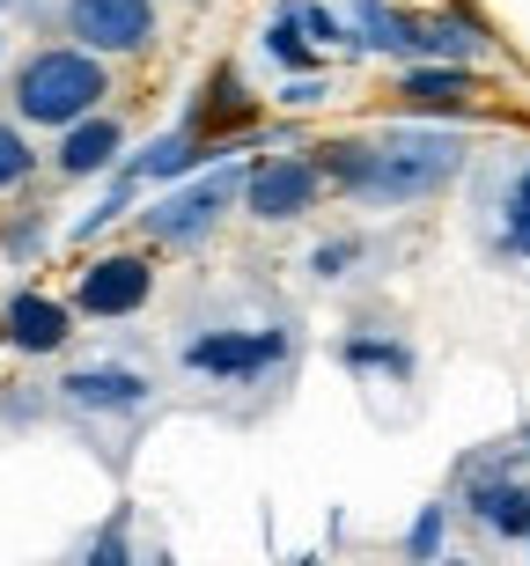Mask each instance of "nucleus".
Returning <instances> with one entry per match:
<instances>
[{"label":"nucleus","mask_w":530,"mask_h":566,"mask_svg":"<svg viewBox=\"0 0 530 566\" xmlns=\"http://www.w3.org/2000/svg\"><path fill=\"white\" fill-rule=\"evenodd\" d=\"M318 199H324L318 155H251V169H243V213L266 221V229H288L302 213H318Z\"/></svg>","instance_id":"nucleus-4"},{"label":"nucleus","mask_w":530,"mask_h":566,"mask_svg":"<svg viewBox=\"0 0 530 566\" xmlns=\"http://www.w3.org/2000/svg\"><path fill=\"white\" fill-rule=\"evenodd\" d=\"M471 163V140L457 126H427V118H391L368 133V177H361V207H427L443 199Z\"/></svg>","instance_id":"nucleus-1"},{"label":"nucleus","mask_w":530,"mask_h":566,"mask_svg":"<svg viewBox=\"0 0 530 566\" xmlns=\"http://www.w3.org/2000/svg\"><path fill=\"white\" fill-rule=\"evenodd\" d=\"M0 346H8V338H0Z\"/></svg>","instance_id":"nucleus-31"},{"label":"nucleus","mask_w":530,"mask_h":566,"mask_svg":"<svg viewBox=\"0 0 530 566\" xmlns=\"http://www.w3.org/2000/svg\"><path fill=\"white\" fill-rule=\"evenodd\" d=\"M126 163V126L111 118V111H96V118H82V126H66L60 147H52V169L60 177H111V169Z\"/></svg>","instance_id":"nucleus-13"},{"label":"nucleus","mask_w":530,"mask_h":566,"mask_svg":"<svg viewBox=\"0 0 530 566\" xmlns=\"http://www.w3.org/2000/svg\"><path fill=\"white\" fill-rule=\"evenodd\" d=\"M354 38L361 52H383L398 66H420V15L391 8V0H354Z\"/></svg>","instance_id":"nucleus-14"},{"label":"nucleus","mask_w":530,"mask_h":566,"mask_svg":"<svg viewBox=\"0 0 530 566\" xmlns=\"http://www.w3.org/2000/svg\"><path fill=\"white\" fill-rule=\"evenodd\" d=\"M420 60H435V66L487 60V30H479L471 15H457V8H427L420 15Z\"/></svg>","instance_id":"nucleus-16"},{"label":"nucleus","mask_w":530,"mask_h":566,"mask_svg":"<svg viewBox=\"0 0 530 566\" xmlns=\"http://www.w3.org/2000/svg\"><path fill=\"white\" fill-rule=\"evenodd\" d=\"M324 96H332L324 74H295V82H280V104H288V111H310V104H324Z\"/></svg>","instance_id":"nucleus-26"},{"label":"nucleus","mask_w":530,"mask_h":566,"mask_svg":"<svg viewBox=\"0 0 530 566\" xmlns=\"http://www.w3.org/2000/svg\"><path fill=\"white\" fill-rule=\"evenodd\" d=\"M30 177H38V147H30V133H22L15 118H0V199L22 191Z\"/></svg>","instance_id":"nucleus-23"},{"label":"nucleus","mask_w":530,"mask_h":566,"mask_svg":"<svg viewBox=\"0 0 530 566\" xmlns=\"http://www.w3.org/2000/svg\"><path fill=\"white\" fill-rule=\"evenodd\" d=\"M66 38L96 60H133L155 44V0H66Z\"/></svg>","instance_id":"nucleus-6"},{"label":"nucleus","mask_w":530,"mask_h":566,"mask_svg":"<svg viewBox=\"0 0 530 566\" xmlns=\"http://www.w3.org/2000/svg\"><path fill=\"white\" fill-rule=\"evenodd\" d=\"M141 191H148V185L133 177V163H118V169H111V191H104V199H96V207H89V213H82V221H74L66 235H74V243H89V235H104L111 221H126V213H133V199H141Z\"/></svg>","instance_id":"nucleus-20"},{"label":"nucleus","mask_w":530,"mask_h":566,"mask_svg":"<svg viewBox=\"0 0 530 566\" xmlns=\"http://www.w3.org/2000/svg\"><path fill=\"white\" fill-rule=\"evenodd\" d=\"M398 111H413V118H465L471 111V66H398Z\"/></svg>","instance_id":"nucleus-12"},{"label":"nucleus","mask_w":530,"mask_h":566,"mask_svg":"<svg viewBox=\"0 0 530 566\" xmlns=\"http://www.w3.org/2000/svg\"><path fill=\"white\" fill-rule=\"evenodd\" d=\"M0 338H8L15 354H30V360L60 354L66 338H74V302H60V294H44V287L8 294V310H0Z\"/></svg>","instance_id":"nucleus-9"},{"label":"nucleus","mask_w":530,"mask_h":566,"mask_svg":"<svg viewBox=\"0 0 530 566\" xmlns=\"http://www.w3.org/2000/svg\"><path fill=\"white\" fill-rule=\"evenodd\" d=\"M0 60H8V30H0Z\"/></svg>","instance_id":"nucleus-30"},{"label":"nucleus","mask_w":530,"mask_h":566,"mask_svg":"<svg viewBox=\"0 0 530 566\" xmlns=\"http://www.w3.org/2000/svg\"><path fill=\"white\" fill-rule=\"evenodd\" d=\"M465 515L501 545H530V479H457Z\"/></svg>","instance_id":"nucleus-10"},{"label":"nucleus","mask_w":530,"mask_h":566,"mask_svg":"<svg viewBox=\"0 0 530 566\" xmlns=\"http://www.w3.org/2000/svg\"><path fill=\"white\" fill-rule=\"evenodd\" d=\"M266 60L273 66H288V74H318V52H310V30L295 22V0H280L273 8V22H266Z\"/></svg>","instance_id":"nucleus-19"},{"label":"nucleus","mask_w":530,"mask_h":566,"mask_svg":"<svg viewBox=\"0 0 530 566\" xmlns=\"http://www.w3.org/2000/svg\"><path fill=\"white\" fill-rule=\"evenodd\" d=\"M104 96H111V60H96L82 44H38L15 66V88H8L15 126H38V133H66L82 118H96Z\"/></svg>","instance_id":"nucleus-2"},{"label":"nucleus","mask_w":530,"mask_h":566,"mask_svg":"<svg viewBox=\"0 0 530 566\" xmlns=\"http://www.w3.org/2000/svg\"><path fill=\"white\" fill-rule=\"evenodd\" d=\"M288 346L295 338L280 332V324H258V332H199V338H185V368L207 376V382H258L288 360Z\"/></svg>","instance_id":"nucleus-5"},{"label":"nucleus","mask_w":530,"mask_h":566,"mask_svg":"<svg viewBox=\"0 0 530 566\" xmlns=\"http://www.w3.org/2000/svg\"><path fill=\"white\" fill-rule=\"evenodd\" d=\"M82 566H133V545H126V507L111 515L96 537H89V559Z\"/></svg>","instance_id":"nucleus-25"},{"label":"nucleus","mask_w":530,"mask_h":566,"mask_svg":"<svg viewBox=\"0 0 530 566\" xmlns=\"http://www.w3.org/2000/svg\"><path fill=\"white\" fill-rule=\"evenodd\" d=\"M354 258H361V243H354V235H340V243H318V258H310V265H318L324 280H346V265H354Z\"/></svg>","instance_id":"nucleus-27"},{"label":"nucleus","mask_w":530,"mask_h":566,"mask_svg":"<svg viewBox=\"0 0 530 566\" xmlns=\"http://www.w3.org/2000/svg\"><path fill=\"white\" fill-rule=\"evenodd\" d=\"M318 177H324V191L361 199V177H368V133H340V140H324L318 147Z\"/></svg>","instance_id":"nucleus-18"},{"label":"nucleus","mask_w":530,"mask_h":566,"mask_svg":"<svg viewBox=\"0 0 530 566\" xmlns=\"http://www.w3.org/2000/svg\"><path fill=\"white\" fill-rule=\"evenodd\" d=\"M251 118H258L251 88L236 82L229 66H214V74H207V88H199V111H191L185 126L199 133V140H207L214 155H229V140H243V133H251Z\"/></svg>","instance_id":"nucleus-11"},{"label":"nucleus","mask_w":530,"mask_h":566,"mask_svg":"<svg viewBox=\"0 0 530 566\" xmlns=\"http://www.w3.org/2000/svg\"><path fill=\"white\" fill-rule=\"evenodd\" d=\"M207 155H214V147L199 140L191 126H170V133H155L141 155H126V163H133V177H141V185L170 191V185H185V177H199V163H207Z\"/></svg>","instance_id":"nucleus-15"},{"label":"nucleus","mask_w":530,"mask_h":566,"mask_svg":"<svg viewBox=\"0 0 530 566\" xmlns=\"http://www.w3.org/2000/svg\"><path fill=\"white\" fill-rule=\"evenodd\" d=\"M501 229H493V251L501 258H523L530 265V155L509 169V185H501Z\"/></svg>","instance_id":"nucleus-17"},{"label":"nucleus","mask_w":530,"mask_h":566,"mask_svg":"<svg viewBox=\"0 0 530 566\" xmlns=\"http://www.w3.org/2000/svg\"><path fill=\"white\" fill-rule=\"evenodd\" d=\"M8 8H30V0H0V15H8Z\"/></svg>","instance_id":"nucleus-28"},{"label":"nucleus","mask_w":530,"mask_h":566,"mask_svg":"<svg viewBox=\"0 0 530 566\" xmlns=\"http://www.w3.org/2000/svg\"><path fill=\"white\" fill-rule=\"evenodd\" d=\"M340 360L354 368V376H368V368H376V376H391V382L413 376V346H405V338H346Z\"/></svg>","instance_id":"nucleus-21"},{"label":"nucleus","mask_w":530,"mask_h":566,"mask_svg":"<svg viewBox=\"0 0 530 566\" xmlns=\"http://www.w3.org/2000/svg\"><path fill=\"white\" fill-rule=\"evenodd\" d=\"M60 398L74 405V412H96V420H126V412H148L155 390L126 360H89V368H74V376L60 382Z\"/></svg>","instance_id":"nucleus-8"},{"label":"nucleus","mask_w":530,"mask_h":566,"mask_svg":"<svg viewBox=\"0 0 530 566\" xmlns=\"http://www.w3.org/2000/svg\"><path fill=\"white\" fill-rule=\"evenodd\" d=\"M155 302V265L141 251H104L89 258L82 280H74V316H141Z\"/></svg>","instance_id":"nucleus-7"},{"label":"nucleus","mask_w":530,"mask_h":566,"mask_svg":"<svg viewBox=\"0 0 530 566\" xmlns=\"http://www.w3.org/2000/svg\"><path fill=\"white\" fill-rule=\"evenodd\" d=\"M443 566H471V559H457V552H449V559H443Z\"/></svg>","instance_id":"nucleus-29"},{"label":"nucleus","mask_w":530,"mask_h":566,"mask_svg":"<svg viewBox=\"0 0 530 566\" xmlns=\"http://www.w3.org/2000/svg\"><path fill=\"white\" fill-rule=\"evenodd\" d=\"M405 566H443L449 559V507L443 501H427L420 515H413V530H405Z\"/></svg>","instance_id":"nucleus-22"},{"label":"nucleus","mask_w":530,"mask_h":566,"mask_svg":"<svg viewBox=\"0 0 530 566\" xmlns=\"http://www.w3.org/2000/svg\"><path fill=\"white\" fill-rule=\"evenodd\" d=\"M295 22L310 30L318 44H340V52H361V38H354V22H340L332 8H318V0H295Z\"/></svg>","instance_id":"nucleus-24"},{"label":"nucleus","mask_w":530,"mask_h":566,"mask_svg":"<svg viewBox=\"0 0 530 566\" xmlns=\"http://www.w3.org/2000/svg\"><path fill=\"white\" fill-rule=\"evenodd\" d=\"M243 169L236 155H221L214 169H199V177H185V185L155 191L148 207H141V235H148L155 251H191V243H207L214 229H221V213L243 207Z\"/></svg>","instance_id":"nucleus-3"}]
</instances>
